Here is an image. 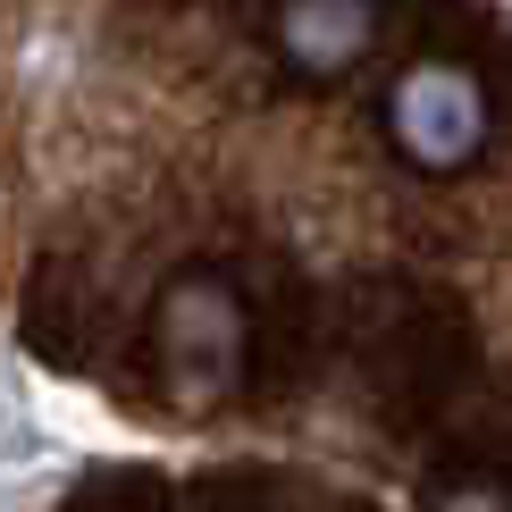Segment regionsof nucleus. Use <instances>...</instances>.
Masks as SVG:
<instances>
[{
  "mask_svg": "<svg viewBox=\"0 0 512 512\" xmlns=\"http://www.w3.org/2000/svg\"><path fill=\"white\" fill-rule=\"evenodd\" d=\"M277 42L303 76H345L370 59L378 42V9L370 0H286L277 9Z\"/></svg>",
  "mask_w": 512,
  "mask_h": 512,
  "instance_id": "7ed1b4c3",
  "label": "nucleus"
},
{
  "mask_svg": "<svg viewBox=\"0 0 512 512\" xmlns=\"http://www.w3.org/2000/svg\"><path fill=\"white\" fill-rule=\"evenodd\" d=\"M387 135L412 168L454 177V168H471L487 152V84L471 68H454V59H420L387 93Z\"/></svg>",
  "mask_w": 512,
  "mask_h": 512,
  "instance_id": "f03ea898",
  "label": "nucleus"
},
{
  "mask_svg": "<svg viewBox=\"0 0 512 512\" xmlns=\"http://www.w3.org/2000/svg\"><path fill=\"white\" fill-rule=\"evenodd\" d=\"M160 370H168V395L177 412H219L244 378V303L227 277H177L160 294Z\"/></svg>",
  "mask_w": 512,
  "mask_h": 512,
  "instance_id": "f257e3e1",
  "label": "nucleus"
}]
</instances>
